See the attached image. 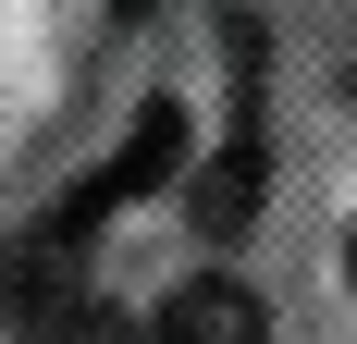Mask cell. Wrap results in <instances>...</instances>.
I'll return each instance as SVG.
<instances>
[{
    "instance_id": "obj_1",
    "label": "cell",
    "mask_w": 357,
    "mask_h": 344,
    "mask_svg": "<svg viewBox=\"0 0 357 344\" xmlns=\"http://www.w3.org/2000/svg\"><path fill=\"white\" fill-rule=\"evenodd\" d=\"M136 344H271V308H259L247 283L197 271V283H173V295H160V320H148Z\"/></svg>"
},
{
    "instance_id": "obj_2",
    "label": "cell",
    "mask_w": 357,
    "mask_h": 344,
    "mask_svg": "<svg viewBox=\"0 0 357 344\" xmlns=\"http://www.w3.org/2000/svg\"><path fill=\"white\" fill-rule=\"evenodd\" d=\"M50 344H136V332H123V320H99V308H74V320H62Z\"/></svg>"
},
{
    "instance_id": "obj_3",
    "label": "cell",
    "mask_w": 357,
    "mask_h": 344,
    "mask_svg": "<svg viewBox=\"0 0 357 344\" xmlns=\"http://www.w3.org/2000/svg\"><path fill=\"white\" fill-rule=\"evenodd\" d=\"M345 271H357V234H345Z\"/></svg>"
}]
</instances>
